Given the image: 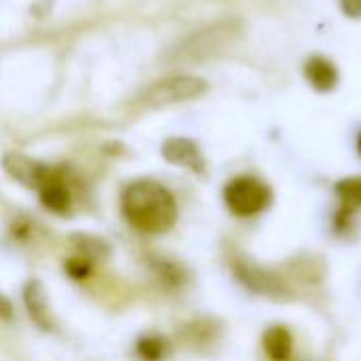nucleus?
I'll return each instance as SVG.
<instances>
[{"mask_svg": "<svg viewBox=\"0 0 361 361\" xmlns=\"http://www.w3.org/2000/svg\"><path fill=\"white\" fill-rule=\"evenodd\" d=\"M305 78L315 91L330 93L338 87V68L324 55H311L305 61Z\"/></svg>", "mask_w": 361, "mask_h": 361, "instance_id": "5", "label": "nucleus"}, {"mask_svg": "<svg viewBox=\"0 0 361 361\" xmlns=\"http://www.w3.org/2000/svg\"><path fill=\"white\" fill-rule=\"evenodd\" d=\"M163 351H165V347H163V343L159 338H146V341L140 343V353L144 355V360H161L163 357Z\"/></svg>", "mask_w": 361, "mask_h": 361, "instance_id": "11", "label": "nucleus"}, {"mask_svg": "<svg viewBox=\"0 0 361 361\" xmlns=\"http://www.w3.org/2000/svg\"><path fill=\"white\" fill-rule=\"evenodd\" d=\"M163 157L169 163L186 167V169H192V171H203V167H205L203 157L199 152V146L192 140H186V137H171V140H167L165 146H163Z\"/></svg>", "mask_w": 361, "mask_h": 361, "instance_id": "6", "label": "nucleus"}, {"mask_svg": "<svg viewBox=\"0 0 361 361\" xmlns=\"http://www.w3.org/2000/svg\"><path fill=\"white\" fill-rule=\"evenodd\" d=\"M25 300H27V307H30V313H32V317L36 319V322H40L42 326H47V322H44V296H42V292H40V286L38 283H30V288H27V292H25Z\"/></svg>", "mask_w": 361, "mask_h": 361, "instance_id": "10", "label": "nucleus"}, {"mask_svg": "<svg viewBox=\"0 0 361 361\" xmlns=\"http://www.w3.org/2000/svg\"><path fill=\"white\" fill-rule=\"evenodd\" d=\"M336 192L343 201V209L357 212L361 207V178H347L336 184Z\"/></svg>", "mask_w": 361, "mask_h": 361, "instance_id": "9", "label": "nucleus"}, {"mask_svg": "<svg viewBox=\"0 0 361 361\" xmlns=\"http://www.w3.org/2000/svg\"><path fill=\"white\" fill-rule=\"evenodd\" d=\"M271 199H273L271 188L254 176L233 178L224 188L226 207L241 218H250L264 212L271 205Z\"/></svg>", "mask_w": 361, "mask_h": 361, "instance_id": "3", "label": "nucleus"}, {"mask_svg": "<svg viewBox=\"0 0 361 361\" xmlns=\"http://www.w3.org/2000/svg\"><path fill=\"white\" fill-rule=\"evenodd\" d=\"M207 91V82L197 76H171L165 80H159L157 85L148 87L142 95V104L161 108L178 102H188Z\"/></svg>", "mask_w": 361, "mask_h": 361, "instance_id": "4", "label": "nucleus"}, {"mask_svg": "<svg viewBox=\"0 0 361 361\" xmlns=\"http://www.w3.org/2000/svg\"><path fill=\"white\" fill-rule=\"evenodd\" d=\"M341 11L349 19H361V0H341Z\"/></svg>", "mask_w": 361, "mask_h": 361, "instance_id": "12", "label": "nucleus"}, {"mask_svg": "<svg viewBox=\"0 0 361 361\" xmlns=\"http://www.w3.org/2000/svg\"><path fill=\"white\" fill-rule=\"evenodd\" d=\"M123 216L142 233H165L178 218L173 195L154 180H137L129 184L121 199Z\"/></svg>", "mask_w": 361, "mask_h": 361, "instance_id": "1", "label": "nucleus"}, {"mask_svg": "<svg viewBox=\"0 0 361 361\" xmlns=\"http://www.w3.org/2000/svg\"><path fill=\"white\" fill-rule=\"evenodd\" d=\"M292 334L283 326H275L264 334V351L273 361H288L292 355Z\"/></svg>", "mask_w": 361, "mask_h": 361, "instance_id": "8", "label": "nucleus"}, {"mask_svg": "<svg viewBox=\"0 0 361 361\" xmlns=\"http://www.w3.org/2000/svg\"><path fill=\"white\" fill-rule=\"evenodd\" d=\"M38 188H40V199L49 209H53V212H66L68 209L70 192H68L66 184L53 171L49 173V178Z\"/></svg>", "mask_w": 361, "mask_h": 361, "instance_id": "7", "label": "nucleus"}, {"mask_svg": "<svg viewBox=\"0 0 361 361\" xmlns=\"http://www.w3.org/2000/svg\"><path fill=\"white\" fill-rule=\"evenodd\" d=\"M357 150H360V154H361V133H360V140H357Z\"/></svg>", "mask_w": 361, "mask_h": 361, "instance_id": "13", "label": "nucleus"}, {"mask_svg": "<svg viewBox=\"0 0 361 361\" xmlns=\"http://www.w3.org/2000/svg\"><path fill=\"white\" fill-rule=\"evenodd\" d=\"M241 36V23L235 19L218 21L199 30L190 38H186L173 53L176 61H203L228 51Z\"/></svg>", "mask_w": 361, "mask_h": 361, "instance_id": "2", "label": "nucleus"}]
</instances>
